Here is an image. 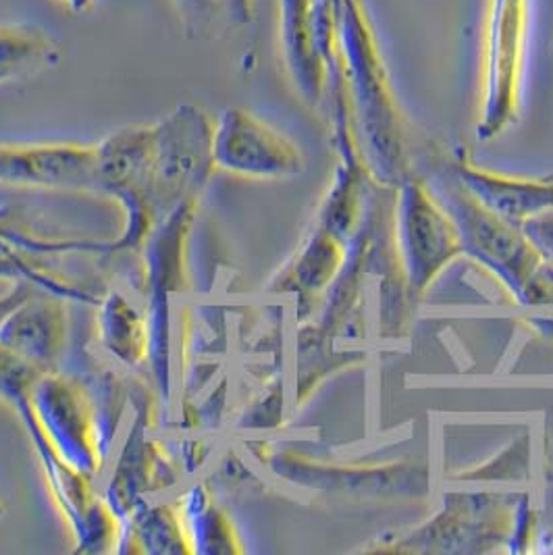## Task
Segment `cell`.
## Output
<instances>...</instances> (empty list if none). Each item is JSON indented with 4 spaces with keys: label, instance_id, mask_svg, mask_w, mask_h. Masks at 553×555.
Returning a JSON list of instances; mask_svg holds the SVG:
<instances>
[{
    "label": "cell",
    "instance_id": "17",
    "mask_svg": "<svg viewBox=\"0 0 553 555\" xmlns=\"http://www.w3.org/2000/svg\"><path fill=\"white\" fill-rule=\"evenodd\" d=\"M523 231L541 256L553 264V208L525 221Z\"/></svg>",
    "mask_w": 553,
    "mask_h": 555
},
{
    "label": "cell",
    "instance_id": "15",
    "mask_svg": "<svg viewBox=\"0 0 553 555\" xmlns=\"http://www.w3.org/2000/svg\"><path fill=\"white\" fill-rule=\"evenodd\" d=\"M339 262V246L327 231H319L298 258L292 279L306 292H314L327 283Z\"/></svg>",
    "mask_w": 553,
    "mask_h": 555
},
{
    "label": "cell",
    "instance_id": "13",
    "mask_svg": "<svg viewBox=\"0 0 553 555\" xmlns=\"http://www.w3.org/2000/svg\"><path fill=\"white\" fill-rule=\"evenodd\" d=\"M102 337L108 350L127 364H138L144 360L149 348L144 321L121 296H113L108 302H104Z\"/></svg>",
    "mask_w": 553,
    "mask_h": 555
},
{
    "label": "cell",
    "instance_id": "1",
    "mask_svg": "<svg viewBox=\"0 0 553 555\" xmlns=\"http://www.w3.org/2000/svg\"><path fill=\"white\" fill-rule=\"evenodd\" d=\"M337 49L353 108L373 151L394 167L403 146V119L394 99L375 29L362 0H335Z\"/></svg>",
    "mask_w": 553,
    "mask_h": 555
},
{
    "label": "cell",
    "instance_id": "6",
    "mask_svg": "<svg viewBox=\"0 0 553 555\" xmlns=\"http://www.w3.org/2000/svg\"><path fill=\"white\" fill-rule=\"evenodd\" d=\"M215 169L250 179H285L303 169V152L283 133L252 115L226 108L213 127Z\"/></svg>",
    "mask_w": 553,
    "mask_h": 555
},
{
    "label": "cell",
    "instance_id": "14",
    "mask_svg": "<svg viewBox=\"0 0 553 555\" xmlns=\"http://www.w3.org/2000/svg\"><path fill=\"white\" fill-rule=\"evenodd\" d=\"M300 473V470H290ZM308 477H321L325 487L333 491H362V493H402V485L398 479L406 473L403 466H381V468H327V466H314L303 470ZM304 480V477H303Z\"/></svg>",
    "mask_w": 553,
    "mask_h": 555
},
{
    "label": "cell",
    "instance_id": "11",
    "mask_svg": "<svg viewBox=\"0 0 553 555\" xmlns=\"http://www.w3.org/2000/svg\"><path fill=\"white\" fill-rule=\"evenodd\" d=\"M65 335L63 308L51 300L26 296L0 323V348L38 373H49Z\"/></svg>",
    "mask_w": 553,
    "mask_h": 555
},
{
    "label": "cell",
    "instance_id": "18",
    "mask_svg": "<svg viewBox=\"0 0 553 555\" xmlns=\"http://www.w3.org/2000/svg\"><path fill=\"white\" fill-rule=\"evenodd\" d=\"M231 17L235 24H250L254 17V0H231Z\"/></svg>",
    "mask_w": 553,
    "mask_h": 555
},
{
    "label": "cell",
    "instance_id": "19",
    "mask_svg": "<svg viewBox=\"0 0 553 555\" xmlns=\"http://www.w3.org/2000/svg\"><path fill=\"white\" fill-rule=\"evenodd\" d=\"M72 13H76V15H81V13H86L88 9H92V4L97 2V0H61Z\"/></svg>",
    "mask_w": 553,
    "mask_h": 555
},
{
    "label": "cell",
    "instance_id": "5",
    "mask_svg": "<svg viewBox=\"0 0 553 555\" xmlns=\"http://www.w3.org/2000/svg\"><path fill=\"white\" fill-rule=\"evenodd\" d=\"M279 34L292 81L306 101L319 102L339 65L335 0H279Z\"/></svg>",
    "mask_w": 553,
    "mask_h": 555
},
{
    "label": "cell",
    "instance_id": "7",
    "mask_svg": "<svg viewBox=\"0 0 553 555\" xmlns=\"http://www.w3.org/2000/svg\"><path fill=\"white\" fill-rule=\"evenodd\" d=\"M51 373H40L22 393L26 418L51 441L54 454L67 460L79 475H92L99 455L88 404L74 383Z\"/></svg>",
    "mask_w": 553,
    "mask_h": 555
},
{
    "label": "cell",
    "instance_id": "10",
    "mask_svg": "<svg viewBox=\"0 0 553 555\" xmlns=\"http://www.w3.org/2000/svg\"><path fill=\"white\" fill-rule=\"evenodd\" d=\"M455 176L477 203L507 223L523 225L528 219L553 208V177L503 176L483 169L468 158H460L455 163Z\"/></svg>",
    "mask_w": 553,
    "mask_h": 555
},
{
    "label": "cell",
    "instance_id": "2",
    "mask_svg": "<svg viewBox=\"0 0 553 555\" xmlns=\"http://www.w3.org/2000/svg\"><path fill=\"white\" fill-rule=\"evenodd\" d=\"M215 121L198 104L183 102L154 124L149 210L163 223L183 204L194 203L215 169Z\"/></svg>",
    "mask_w": 553,
    "mask_h": 555
},
{
    "label": "cell",
    "instance_id": "3",
    "mask_svg": "<svg viewBox=\"0 0 553 555\" xmlns=\"http://www.w3.org/2000/svg\"><path fill=\"white\" fill-rule=\"evenodd\" d=\"M446 210L458 228L462 250L489 267L518 300L530 304L545 273V258L532 246L523 228L503 221L464 188L448 192Z\"/></svg>",
    "mask_w": 553,
    "mask_h": 555
},
{
    "label": "cell",
    "instance_id": "9",
    "mask_svg": "<svg viewBox=\"0 0 553 555\" xmlns=\"http://www.w3.org/2000/svg\"><path fill=\"white\" fill-rule=\"evenodd\" d=\"M0 185L94 192V146L0 144Z\"/></svg>",
    "mask_w": 553,
    "mask_h": 555
},
{
    "label": "cell",
    "instance_id": "20",
    "mask_svg": "<svg viewBox=\"0 0 553 555\" xmlns=\"http://www.w3.org/2000/svg\"><path fill=\"white\" fill-rule=\"evenodd\" d=\"M4 514V504H2V500H0V516Z\"/></svg>",
    "mask_w": 553,
    "mask_h": 555
},
{
    "label": "cell",
    "instance_id": "4",
    "mask_svg": "<svg viewBox=\"0 0 553 555\" xmlns=\"http://www.w3.org/2000/svg\"><path fill=\"white\" fill-rule=\"evenodd\" d=\"M527 36L528 0H491L485 38V90L478 140H491L516 121Z\"/></svg>",
    "mask_w": 553,
    "mask_h": 555
},
{
    "label": "cell",
    "instance_id": "8",
    "mask_svg": "<svg viewBox=\"0 0 553 555\" xmlns=\"http://www.w3.org/2000/svg\"><path fill=\"white\" fill-rule=\"evenodd\" d=\"M400 244L410 292L425 294L433 279L462 250L460 233L423 181H408L400 201Z\"/></svg>",
    "mask_w": 553,
    "mask_h": 555
},
{
    "label": "cell",
    "instance_id": "12",
    "mask_svg": "<svg viewBox=\"0 0 553 555\" xmlns=\"http://www.w3.org/2000/svg\"><path fill=\"white\" fill-rule=\"evenodd\" d=\"M59 59L51 36L31 24H0V83L31 76Z\"/></svg>",
    "mask_w": 553,
    "mask_h": 555
},
{
    "label": "cell",
    "instance_id": "16",
    "mask_svg": "<svg viewBox=\"0 0 553 555\" xmlns=\"http://www.w3.org/2000/svg\"><path fill=\"white\" fill-rule=\"evenodd\" d=\"M181 26L194 40L215 34L226 20H231V0H173Z\"/></svg>",
    "mask_w": 553,
    "mask_h": 555
}]
</instances>
